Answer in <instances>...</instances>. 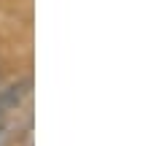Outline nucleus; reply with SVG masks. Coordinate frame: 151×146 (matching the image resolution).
Listing matches in <instances>:
<instances>
[{
  "label": "nucleus",
  "instance_id": "f257e3e1",
  "mask_svg": "<svg viewBox=\"0 0 151 146\" xmlns=\"http://www.w3.org/2000/svg\"><path fill=\"white\" fill-rule=\"evenodd\" d=\"M27 95H30V81L14 84L6 92H0V146H8L11 138L16 135V130H19L16 116L24 111L22 106H24Z\"/></svg>",
  "mask_w": 151,
  "mask_h": 146
},
{
  "label": "nucleus",
  "instance_id": "f03ea898",
  "mask_svg": "<svg viewBox=\"0 0 151 146\" xmlns=\"http://www.w3.org/2000/svg\"><path fill=\"white\" fill-rule=\"evenodd\" d=\"M27 146H32V143H30V141H27Z\"/></svg>",
  "mask_w": 151,
  "mask_h": 146
}]
</instances>
